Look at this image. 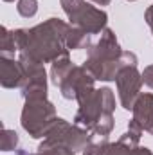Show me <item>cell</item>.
<instances>
[{"instance_id": "obj_10", "label": "cell", "mask_w": 153, "mask_h": 155, "mask_svg": "<svg viewBox=\"0 0 153 155\" xmlns=\"http://www.w3.org/2000/svg\"><path fill=\"white\" fill-rule=\"evenodd\" d=\"M74 69V65L70 63L69 56H61L58 60H54L52 63V71H50V76H52V83L54 85H61L63 79L69 76V72Z\"/></svg>"}, {"instance_id": "obj_4", "label": "cell", "mask_w": 153, "mask_h": 155, "mask_svg": "<svg viewBox=\"0 0 153 155\" xmlns=\"http://www.w3.org/2000/svg\"><path fill=\"white\" fill-rule=\"evenodd\" d=\"M115 108V97L110 88H101L96 90L92 96L83 99L79 103V112L76 114V124L85 126V130H90L96 126V123L101 117L112 114Z\"/></svg>"}, {"instance_id": "obj_15", "label": "cell", "mask_w": 153, "mask_h": 155, "mask_svg": "<svg viewBox=\"0 0 153 155\" xmlns=\"http://www.w3.org/2000/svg\"><path fill=\"white\" fill-rule=\"evenodd\" d=\"M94 4H97V5H108L110 4V0H92Z\"/></svg>"}, {"instance_id": "obj_8", "label": "cell", "mask_w": 153, "mask_h": 155, "mask_svg": "<svg viewBox=\"0 0 153 155\" xmlns=\"http://www.w3.org/2000/svg\"><path fill=\"white\" fill-rule=\"evenodd\" d=\"M133 121H137L142 130H150L153 124V94H141L133 105Z\"/></svg>"}, {"instance_id": "obj_14", "label": "cell", "mask_w": 153, "mask_h": 155, "mask_svg": "<svg viewBox=\"0 0 153 155\" xmlns=\"http://www.w3.org/2000/svg\"><path fill=\"white\" fill-rule=\"evenodd\" d=\"M128 155H153V153L148 150V148H139V146H137V148H133Z\"/></svg>"}, {"instance_id": "obj_18", "label": "cell", "mask_w": 153, "mask_h": 155, "mask_svg": "<svg viewBox=\"0 0 153 155\" xmlns=\"http://www.w3.org/2000/svg\"><path fill=\"white\" fill-rule=\"evenodd\" d=\"M5 2H13V0H5Z\"/></svg>"}, {"instance_id": "obj_5", "label": "cell", "mask_w": 153, "mask_h": 155, "mask_svg": "<svg viewBox=\"0 0 153 155\" xmlns=\"http://www.w3.org/2000/svg\"><path fill=\"white\" fill-rule=\"evenodd\" d=\"M61 5L70 24L86 31L88 35L101 33L106 25V13L85 4V0H61Z\"/></svg>"}, {"instance_id": "obj_1", "label": "cell", "mask_w": 153, "mask_h": 155, "mask_svg": "<svg viewBox=\"0 0 153 155\" xmlns=\"http://www.w3.org/2000/svg\"><path fill=\"white\" fill-rule=\"evenodd\" d=\"M67 33L69 25L58 18H49L45 24H40L33 29H16L13 31L16 49L20 58L43 63L54 61L67 54Z\"/></svg>"}, {"instance_id": "obj_7", "label": "cell", "mask_w": 153, "mask_h": 155, "mask_svg": "<svg viewBox=\"0 0 153 155\" xmlns=\"http://www.w3.org/2000/svg\"><path fill=\"white\" fill-rule=\"evenodd\" d=\"M0 81L2 87L5 88H15V87H24L27 81L25 67L22 61H15L13 58H0Z\"/></svg>"}, {"instance_id": "obj_6", "label": "cell", "mask_w": 153, "mask_h": 155, "mask_svg": "<svg viewBox=\"0 0 153 155\" xmlns=\"http://www.w3.org/2000/svg\"><path fill=\"white\" fill-rule=\"evenodd\" d=\"M117 81V92L122 108L132 110L137 97L141 96V85H142V76L139 74L135 65H122L115 76Z\"/></svg>"}, {"instance_id": "obj_3", "label": "cell", "mask_w": 153, "mask_h": 155, "mask_svg": "<svg viewBox=\"0 0 153 155\" xmlns=\"http://www.w3.org/2000/svg\"><path fill=\"white\" fill-rule=\"evenodd\" d=\"M56 119L54 107L47 101V97L25 99V107L22 110V126L25 132H29L31 137L38 139L47 135Z\"/></svg>"}, {"instance_id": "obj_2", "label": "cell", "mask_w": 153, "mask_h": 155, "mask_svg": "<svg viewBox=\"0 0 153 155\" xmlns=\"http://www.w3.org/2000/svg\"><path fill=\"white\" fill-rule=\"evenodd\" d=\"M122 65L137 67V56L133 52H122L115 40V35L110 29H105L101 40L96 45L88 47V60L83 67L94 79L110 81L115 79Z\"/></svg>"}, {"instance_id": "obj_9", "label": "cell", "mask_w": 153, "mask_h": 155, "mask_svg": "<svg viewBox=\"0 0 153 155\" xmlns=\"http://www.w3.org/2000/svg\"><path fill=\"white\" fill-rule=\"evenodd\" d=\"M65 43H67V49H88L90 47V35L79 27H69V33H67V38H65Z\"/></svg>"}, {"instance_id": "obj_13", "label": "cell", "mask_w": 153, "mask_h": 155, "mask_svg": "<svg viewBox=\"0 0 153 155\" xmlns=\"http://www.w3.org/2000/svg\"><path fill=\"white\" fill-rule=\"evenodd\" d=\"M142 83H146L150 88H153V65L144 69V72H142Z\"/></svg>"}, {"instance_id": "obj_12", "label": "cell", "mask_w": 153, "mask_h": 155, "mask_svg": "<svg viewBox=\"0 0 153 155\" xmlns=\"http://www.w3.org/2000/svg\"><path fill=\"white\" fill-rule=\"evenodd\" d=\"M16 9H18V13H20L24 18H31V16H34L36 11H38V2H36V0H20L18 5H16Z\"/></svg>"}, {"instance_id": "obj_17", "label": "cell", "mask_w": 153, "mask_h": 155, "mask_svg": "<svg viewBox=\"0 0 153 155\" xmlns=\"http://www.w3.org/2000/svg\"><path fill=\"white\" fill-rule=\"evenodd\" d=\"M148 132H150V134H151V135H153V124H151V128H150V130H148Z\"/></svg>"}, {"instance_id": "obj_16", "label": "cell", "mask_w": 153, "mask_h": 155, "mask_svg": "<svg viewBox=\"0 0 153 155\" xmlns=\"http://www.w3.org/2000/svg\"><path fill=\"white\" fill-rule=\"evenodd\" d=\"M18 155H40V152H38V153H27V152H18Z\"/></svg>"}, {"instance_id": "obj_11", "label": "cell", "mask_w": 153, "mask_h": 155, "mask_svg": "<svg viewBox=\"0 0 153 155\" xmlns=\"http://www.w3.org/2000/svg\"><path fill=\"white\" fill-rule=\"evenodd\" d=\"M16 144H18V135H16V132H13V130H4L2 132V152H11V150H15L16 148Z\"/></svg>"}]
</instances>
